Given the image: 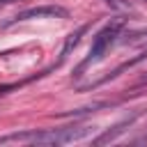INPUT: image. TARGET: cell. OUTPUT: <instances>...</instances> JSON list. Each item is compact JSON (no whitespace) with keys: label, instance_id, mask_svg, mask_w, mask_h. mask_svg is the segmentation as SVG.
<instances>
[{"label":"cell","instance_id":"cell-1","mask_svg":"<svg viewBox=\"0 0 147 147\" xmlns=\"http://www.w3.org/2000/svg\"><path fill=\"white\" fill-rule=\"evenodd\" d=\"M90 126H67V129H46V131H25V133H11L2 136L0 145L5 142H34V145H67L74 140H80L90 133Z\"/></svg>","mask_w":147,"mask_h":147},{"label":"cell","instance_id":"cell-6","mask_svg":"<svg viewBox=\"0 0 147 147\" xmlns=\"http://www.w3.org/2000/svg\"><path fill=\"white\" fill-rule=\"evenodd\" d=\"M110 9H129V0H103Z\"/></svg>","mask_w":147,"mask_h":147},{"label":"cell","instance_id":"cell-4","mask_svg":"<svg viewBox=\"0 0 147 147\" xmlns=\"http://www.w3.org/2000/svg\"><path fill=\"white\" fill-rule=\"evenodd\" d=\"M133 119H136V115H133V117H129V119H124V122H119L117 126H113V131H106L103 136L94 138V145H103V142H110V140H115V138H117V136H119V133H122L126 126H131V122H133Z\"/></svg>","mask_w":147,"mask_h":147},{"label":"cell","instance_id":"cell-7","mask_svg":"<svg viewBox=\"0 0 147 147\" xmlns=\"http://www.w3.org/2000/svg\"><path fill=\"white\" fill-rule=\"evenodd\" d=\"M5 2H11V0H0V5H5Z\"/></svg>","mask_w":147,"mask_h":147},{"label":"cell","instance_id":"cell-3","mask_svg":"<svg viewBox=\"0 0 147 147\" xmlns=\"http://www.w3.org/2000/svg\"><path fill=\"white\" fill-rule=\"evenodd\" d=\"M41 16H60L64 18L67 16V9L64 7H57V5H44V7H32V9H25V11H18L14 18H9L7 23H2V28L11 25V23H21V21H30V18H41Z\"/></svg>","mask_w":147,"mask_h":147},{"label":"cell","instance_id":"cell-2","mask_svg":"<svg viewBox=\"0 0 147 147\" xmlns=\"http://www.w3.org/2000/svg\"><path fill=\"white\" fill-rule=\"evenodd\" d=\"M122 28H124V18H113L110 23H106L99 32H96V37H94V41H92V48H90V53H87V57L80 62V67L76 69V76H80V71L85 69V67H90L92 62H99L103 55H106V51L115 44V39L119 37V32H122Z\"/></svg>","mask_w":147,"mask_h":147},{"label":"cell","instance_id":"cell-5","mask_svg":"<svg viewBox=\"0 0 147 147\" xmlns=\"http://www.w3.org/2000/svg\"><path fill=\"white\" fill-rule=\"evenodd\" d=\"M85 30H87V25H80L76 32H71V34L67 37V41H64V46H62V53H60V60H64V57L78 46V41H80V37L85 34Z\"/></svg>","mask_w":147,"mask_h":147}]
</instances>
